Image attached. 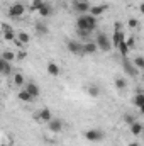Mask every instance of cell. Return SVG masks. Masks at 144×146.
<instances>
[{
  "label": "cell",
  "mask_w": 144,
  "mask_h": 146,
  "mask_svg": "<svg viewBox=\"0 0 144 146\" xmlns=\"http://www.w3.org/2000/svg\"><path fill=\"white\" fill-rule=\"evenodd\" d=\"M19 100H22V102H32L34 97H32L27 90H22V92H19Z\"/></svg>",
  "instance_id": "603a6c76"
},
{
  "label": "cell",
  "mask_w": 144,
  "mask_h": 146,
  "mask_svg": "<svg viewBox=\"0 0 144 146\" xmlns=\"http://www.w3.org/2000/svg\"><path fill=\"white\" fill-rule=\"evenodd\" d=\"M34 119H36L37 122H49L53 119V114H51V110L48 109V107H44V109H39L34 114Z\"/></svg>",
  "instance_id": "52a82bcc"
},
{
  "label": "cell",
  "mask_w": 144,
  "mask_h": 146,
  "mask_svg": "<svg viewBox=\"0 0 144 146\" xmlns=\"http://www.w3.org/2000/svg\"><path fill=\"white\" fill-rule=\"evenodd\" d=\"M26 56H27V54H26V53L22 51V53H19V54H17V60H24Z\"/></svg>",
  "instance_id": "1f68e13d"
},
{
  "label": "cell",
  "mask_w": 144,
  "mask_h": 146,
  "mask_svg": "<svg viewBox=\"0 0 144 146\" xmlns=\"http://www.w3.org/2000/svg\"><path fill=\"white\" fill-rule=\"evenodd\" d=\"M95 27H97V17H93L92 14H83L76 19V31H85L92 34Z\"/></svg>",
  "instance_id": "6da1fadb"
},
{
  "label": "cell",
  "mask_w": 144,
  "mask_h": 146,
  "mask_svg": "<svg viewBox=\"0 0 144 146\" xmlns=\"http://www.w3.org/2000/svg\"><path fill=\"white\" fill-rule=\"evenodd\" d=\"M2 146H9V145H2Z\"/></svg>",
  "instance_id": "8d00e7d4"
},
{
  "label": "cell",
  "mask_w": 144,
  "mask_h": 146,
  "mask_svg": "<svg viewBox=\"0 0 144 146\" xmlns=\"http://www.w3.org/2000/svg\"><path fill=\"white\" fill-rule=\"evenodd\" d=\"M127 44H129V48H134V39H132V37L127 39Z\"/></svg>",
  "instance_id": "d6a6232c"
},
{
  "label": "cell",
  "mask_w": 144,
  "mask_h": 146,
  "mask_svg": "<svg viewBox=\"0 0 144 146\" xmlns=\"http://www.w3.org/2000/svg\"><path fill=\"white\" fill-rule=\"evenodd\" d=\"M48 127H49L51 133H59V131L63 129V121H61V119H51V121L48 122Z\"/></svg>",
  "instance_id": "8fae6325"
},
{
  "label": "cell",
  "mask_w": 144,
  "mask_h": 146,
  "mask_svg": "<svg viewBox=\"0 0 144 146\" xmlns=\"http://www.w3.org/2000/svg\"><path fill=\"white\" fill-rule=\"evenodd\" d=\"M139 12H141V14L144 15V2L141 3V5H139Z\"/></svg>",
  "instance_id": "836d02e7"
},
{
  "label": "cell",
  "mask_w": 144,
  "mask_h": 146,
  "mask_svg": "<svg viewBox=\"0 0 144 146\" xmlns=\"http://www.w3.org/2000/svg\"><path fill=\"white\" fill-rule=\"evenodd\" d=\"M122 39H126L124 37V33L120 31V24H115V29H114V39H112V46H119V42L122 41Z\"/></svg>",
  "instance_id": "30bf717a"
},
{
  "label": "cell",
  "mask_w": 144,
  "mask_h": 146,
  "mask_svg": "<svg viewBox=\"0 0 144 146\" xmlns=\"http://www.w3.org/2000/svg\"><path fill=\"white\" fill-rule=\"evenodd\" d=\"M137 26H139V21L137 19H129V27L131 29H136Z\"/></svg>",
  "instance_id": "4dcf8cb0"
},
{
  "label": "cell",
  "mask_w": 144,
  "mask_h": 146,
  "mask_svg": "<svg viewBox=\"0 0 144 146\" xmlns=\"http://www.w3.org/2000/svg\"><path fill=\"white\" fill-rule=\"evenodd\" d=\"M2 27H3V39L5 41H14L17 37V34H14V29H10L7 24H3Z\"/></svg>",
  "instance_id": "5bb4252c"
},
{
  "label": "cell",
  "mask_w": 144,
  "mask_h": 146,
  "mask_svg": "<svg viewBox=\"0 0 144 146\" xmlns=\"http://www.w3.org/2000/svg\"><path fill=\"white\" fill-rule=\"evenodd\" d=\"M107 9H108L107 3H102V5H93V7L90 9V14H92L93 17H98V15H102Z\"/></svg>",
  "instance_id": "7c38bea8"
},
{
  "label": "cell",
  "mask_w": 144,
  "mask_h": 146,
  "mask_svg": "<svg viewBox=\"0 0 144 146\" xmlns=\"http://www.w3.org/2000/svg\"><path fill=\"white\" fill-rule=\"evenodd\" d=\"M0 72L3 76H9L10 73H12V66H10V61H5V60H2L0 58Z\"/></svg>",
  "instance_id": "4fadbf2b"
},
{
  "label": "cell",
  "mask_w": 144,
  "mask_h": 146,
  "mask_svg": "<svg viewBox=\"0 0 144 146\" xmlns=\"http://www.w3.org/2000/svg\"><path fill=\"white\" fill-rule=\"evenodd\" d=\"M24 12H26V7L20 3V2H15V3H12L10 7H9V17H12V19H19V17H22L24 15Z\"/></svg>",
  "instance_id": "277c9868"
},
{
  "label": "cell",
  "mask_w": 144,
  "mask_h": 146,
  "mask_svg": "<svg viewBox=\"0 0 144 146\" xmlns=\"http://www.w3.org/2000/svg\"><path fill=\"white\" fill-rule=\"evenodd\" d=\"M132 104H134L137 109H141V107H143V106H144V92H137V94L134 95Z\"/></svg>",
  "instance_id": "e0dca14e"
},
{
  "label": "cell",
  "mask_w": 144,
  "mask_h": 146,
  "mask_svg": "<svg viewBox=\"0 0 144 146\" xmlns=\"http://www.w3.org/2000/svg\"><path fill=\"white\" fill-rule=\"evenodd\" d=\"M117 49H119V53H120V54H122V56L126 58V56L129 54V49H131V48H129V44H127V41H126V39H122V41L119 42V46H117Z\"/></svg>",
  "instance_id": "2e32d148"
},
{
  "label": "cell",
  "mask_w": 144,
  "mask_h": 146,
  "mask_svg": "<svg viewBox=\"0 0 144 146\" xmlns=\"http://www.w3.org/2000/svg\"><path fill=\"white\" fill-rule=\"evenodd\" d=\"M66 48H68V51H70V53L76 54V56H83V54H85L83 44H81V42H78V41H68V42H66Z\"/></svg>",
  "instance_id": "5b68a950"
},
{
  "label": "cell",
  "mask_w": 144,
  "mask_h": 146,
  "mask_svg": "<svg viewBox=\"0 0 144 146\" xmlns=\"http://www.w3.org/2000/svg\"><path fill=\"white\" fill-rule=\"evenodd\" d=\"M132 61H134V65L137 66V70H144V58L143 56H136Z\"/></svg>",
  "instance_id": "f1b7e54d"
},
{
  "label": "cell",
  "mask_w": 144,
  "mask_h": 146,
  "mask_svg": "<svg viewBox=\"0 0 144 146\" xmlns=\"http://www.w3.org/2000/svg\"><path fill=\"white\" fill-rule=\"evenodd\" d=\"M88 95H90V97H98V95H100L98 85H90V87H88Z\"/></svg>",
  "instance_id": "4316f807"
},
{
  "label": "cell",
  "mask_w": 144,
  "mask_h": 146,
  "mask_svg": "<svg viewBox=\"0 0 144 146\" xmlns=\"http://www.w3.org/2000/svg\"><path fill=\"white\" fill-rule=\"evenodd\" d=\"M122 68H124V72L127 73L129 76H132V78L137 75V66H136V65H134V61H131L127 56L122 60Z\"/></svg>",
  "instance_id": "8992f818"
},
{
  "label": "cell",
  "mask_w": 144,
  "mask_h": 146,
  "mask_svg": "<svg viewBox=\"0 0 144 146\" xmlns=\"http://www.w3.org/2000/svg\"><path fill=\"white\" fill-rule=\"evenodd\" d=\"M14 83H15L17 87H24V85H26V80H24V76H22L20 73H14Z\"/></svg>",
  "instance_id": "d4e9b609"
},
{
  "label": "cell",
  "mask_w": 144,
  "mask_h": 146,
  "mask_svg": "<svg viewBox=\"0 0 144 146\" xmlns=\"http://www.w3.org/2000/svg\"><path fill=\"white\" fill-rule=\"evenodd\" d=\"M83 49H85V54H95L98 51V46H97V42H85Z\"/></svg>",
  "instance_id": "9a60e30c"
},
{
  "label": "cell",
  "mask_w": 144,
  "mask_h": 146,
  "mask_svg": "<svg viewBox=\"0 0 144 146\" xmlns=\"http://www.w3.org/2000/svg\"><path fill=\"white\" fill-rule=\"evenodd\" d=\"M143 136H144V131H143Z\"/></svg>",
  "instance_id": "74e56055"
},
{
  "label": "cell",
  "mask_w": 144,
  "mask_h": 146,
  "mask_svg": "<svg viewBox=\"0 0 144 146\" xmlns=\"http://www.w3.org/2000/svg\"><path fill=\"white\" fill-rule=\"evenodd\" d=\"M95 42H97V46H98L100 51H105V53H107V51L112 49V41H110L108 36L104 34V33H98V34H97V41H95Z\"/></svg>",
  "instance_id": "3957f363"
},
{
  "label": "cell",
  "mask_w": 144,
  "mask_h": 146,
  "mask_svg": "<svg viewBox=\"0 0 144 146\" xmlns=\"http://www.w3.org/2000/svg\"><path fill=\"white\" fill-rule=\"evenodd\" d=\"M17 34V39L26 46V44H29V41H31V36L27 34V33H24V31H19V33H15Z\"/></svg>",
  "instance_id": "7402d4cb"
},
{
  "label": "cell",
  "mask_w": 144,
  "mask_h": 146,
  "mask_svg": "<svg viewBox=\"0 0 144 146\" xmlns=\"http://www.w3.org/2000/svg\"><path fill=\"white\" fill-rule=\"evenodd\" d=\"M85 139L87 141H90V143H100V141H104V138H105V133L102 131V129H98V127H92V129H88V131H85Z\"/></svg>",
  "instance_id": "7a4b0ae2"
},
{
  "label": "cell",
  "mask_w": 144,
  "mask_h": 146,
  "mask_svg": "<svg viewBox=\"0 0 144 146\" xmlns=\"http://www.w3.org/2000/svg\"><path fill=\"white\" fill-rule=\"evenodd\" d=\"M44 3H46L44 0H32V2H31V10H39Z\"/></svg>",
  "instance_id": "83f0119b"
},
{
  "label": "cell",
  "mask_w": 144,
  "mask_h": 146,
  "mask_svg": "<svg viewBox=\"0 0 144 146\" xmlns=\"http://www.w3.org/2000/svg\"><path fill=\"white\" fill-rule=\"evenodd\" d=\"M15 58H17V54H15L14 51H3V53H2V60H5V61H10V63H12Z\"/></svg>",
  "instance_id": "cb8c5ba5"
},
{
  "label": "cell",
  "mask_w": 144,
  "mask_h": 146,
  "mask_svg": "<svg viewBox=\"0 0 144 146\" xmlns=\"http://www.w3.org/2000/svg\"><path fill=\"white\" fill-rule=\"evenodd\" d=\"M24 90H27V92H29V94H31L34 99H37V97L41 95V88L37 87L34 82H27V83L24 85Z\"/></svg>",
  "instance_id": "9c48e42d"
},
{
  "label": "cell",
  "mask_w": 144,
  "mask_h": 146,
  "mask_svg": "<svg viewBox=\"0 0 144 146\" xmlns=\"http://www.w3.org/2000/svg\"><path fill=\"white\" fill-rule=\"evenodd\" d=\"M124 122L131 126V124H134V122H136V117H134L132 114H126V115H124Z\"/></svg>",
  "instance_id": "f546056e"
},
{
  "label": "cell",
  "mask_w": 144,
  "mask_h": 146,
  "mask_svg": "<svg viewBox=\"0 0 144 146\" xmlns=\"http://www.w3.org/2000/svg\"><path fill=\"white\" fill-rule=\"evenodd\" d=\"M143 83H144V73H143Z\"/></svg>",
  "instance_id": "d590c367"
},
{
  "label": "cell",
  "mask_w": 144,
  "mask_h": 146,
  "mask_svg": "<svg viewBox=\"0 0 144 146\" xmlns=\"http://www.w3.org/2000/svg\"><path fill=\"white\" fill-rule=\"evenodd\" d=\"M129 146H139V143H131Z\"/></svg>",
  "instance_id": "e575fe53"
},
{
  "label": "cell",
  "mask_w": 144,
  "mask_h": 146,
  "mask_svg": "<svg viewBox=\"0 0 144 146\" xmlns=\"http://www.w3.org/2000/svg\"><path fill=\"white\" fill-rule=\"evenodd\" d=\"M37 14H39L41 17H49V15L53 14V9H51V5H49V3H44V5L37 10Z\"/></svg>",
  "instance_id": "ac0fdd59"
},
{
  "label": "cell",
  "mask_w": 144,
  "mask_h": 146,
  "mask_svg": "<svg viewBox=\"0 0 144 146\" xmlns=\"http://www.w3.org/2000/svg\"><path fill=\"white\" fill-rule=\"evenodd\" d=\"M46 70H48V73H49L51 76H58V75H59V66H58L56 63H53V61L48 63V68H46Z\"/></svg>",
  "instance_id": "44dd1931"
},
{
  "label": "cell",
  "mask_w": 144,
  "mask_h": 146,
  "mask_svg": "<svg viewBox=\"0 0 144 146\" xmlns=\"http://www.w3.org/2000/svg\"><path fill=\"white\" fill-rule=\"evenodd\" d=\"M114 83H115V87H117L119 90H124V88L127 87V80H126V78H120V76H117Z\"/></svg>",
  "instance_id": "484cf974"
},
{
  "label": "cell",
  "mask_w": 144,
  "mask_h": 146,
  "mask_svg": "<svg viewBox=\"0 0 144 146\" xmlns=\"http://www.w3.org/2000/svg\"><path fill=\"white\" fill-rule=\"evenodd\" d=\"M73 9H75V10H76L80 15H83V14L90 12L92 5H90L88 2H85V0H76V2H73Z\"/></svg>",
  "instance_id": "ba28073f"
},
{
  "label": "cell",
  "mask_w": 144,
  "mask_h": 146,
  "mask_svg": "<svg viewBox=\"0 0 144 146\" xmlns=\"http://www.w3.org/2000/svg\"><path fill=\"white\" fill-rule=\"evenodd\" d=\"M143 131H144V126L141 124V122H134V124H131V133L134 134V136H139V134H143Z\"/></svg>",
  "instance_id": "d6986e66"
},
{
  "label": "cell",
  "mask_w": 144,
  "mask_h": 146,
  "mask_svg": "<svg viewBox=\"0 0 144 146\" xmlns=\"http://www.w3.org/2000/svg\"><path fill=\"white\" fill-rule=\"evenodd\" d=\"M36 33L39 36H46V34L49 33V27H48L44 22H37L36 24Z\"/></svg>",
  "instance_id": "ffe728a7"
}]
</instances>
